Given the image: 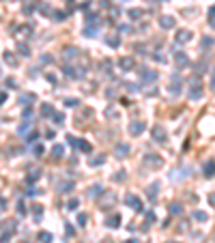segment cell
<instances>
[{"instance_id": "obj_1", "label": "cell", "mask_w": 215, "mask_h": 243, "mask_svg": "<svg viewBox=\"0 0 215 243\" xmlns=\"http://www.w3.org/2000/svg\"><path fill=\"white\" fill-rule=\"evenodd\" d=\"M125 202H127V204H131V207H133L138 213H140V211H144V207H142V200H140V198H135L133 194H129L127 198H125Z\"/></svg>"}, {"instance_id": "obj_2", "label": "cell", "mask_w": 215, "mask_h": 243, "mask_svg": "<svg viewBox=\"0 0 215 243\" xmlns=\"http://www.w3.org/2000/svg\"><path fill=\"white\" fill-rule=\"evenodd\" d=\"M153 138H155L157 142H166V138H168V136H166V129H164V127H159V125H157V127H153Z\"/></svg>"}, {"instance_id": "obj_3", "label": "cell", "mask_w": 215, "mask_h": 243, "mask_svg": "<svg viewBox=\"0 0 215 243\" xmlns=\"http://www.w3.org/2000/svg\"><path fill=\"white\" fill-rule=\"evenodd\" d=\"M140 78L146 80V82H153L157 80V71H151V69H140Z\"/></svg>"}, {"instance_id": "obj_4", "label": "cell", "mask_w": 215, "mask_h": 243, "mask_svg": "<svg viewBox=\"0 0 215 243\" xmlns=\"http://www.w3.org/2000/svg\"><path fill=\"white\" fill-rule=\"evenodd\" d=\"M142 131H144V123L138 121V123H131V125H129V134H131V136H140Z\"/></svg>"}, {"instance_id": "obj_5", "label": "cell", "mask_w": 215, "mask_h": 243, "mask_svg": "<svg viewBox=\"0 0 215 243\" xmlns=\"http://www.w3.org/2000/svg\"><path fill=\"white\" fill-rule=\"evenodd\" d=\"M189 39H191V32H189V30H178V32H176V41H178V43H185V41H189Z\"/></svg>"}, {"instance_id": "obj_6", "label": "cell", "mask_w": 215, "mask_h": 243, "mask_svg": "<svg viewBox=\"0 0 215 243\" xmlns=\"http://www.w3.org/2000/svg\"><path fill=\"white\" fill-rule=\"evenodd\" d=\"M174 62H176L178 67H183V65H187V62H189V58L185 56V52H178V54L174 56Z\"/></svg>"}, {"instance_id": "obj_7", "label": "cell", "mask_w": 215, "mask_h": 243, "mask_svg": "<svg viewBox=\"0 0 215 243\" xmlns=\"http://www.w3.org/2000/svg\"><path fill=\"white\" fill-rule=\"evenodd\" d=\"M118 67H121V69H125V71H129V69H133V58H121Z\"/></svg>"}, {"instance_id": "obj_8", "label": "cell", "mask_w": 215, "mask_h": 243, "mask_svg": "<svg viewBox=\"0 0 215 243\" xmlns=\"http://www.w3.org/2000/svg\"><path fill=\"white\" fill-rule=\"evenodd\" d=\"M146 164H151V166H161V157L159 155H146Z\"/></svg>"}, {"instance_id": "obj_9", "label": "cell", "mask_w": 215, "mask_h": 243, "mask_svg": "<svg viewBox=\"0 0 215 243\" xmlns=\"http://www.w3.org/2000/svg\"><path fill=\"white\" fill-rule=\"evenodd\" d=\"M159 24H161V28H172V26H174V19H172L170 15H164V17L159 19Z\"/></svg>"}, {"instance_id": "obj_10", "label": "cell", "mask_w": 215, "mask_h": 243, "mask_svg": "<svg viewBox=\"0 0 215 243\" xmlns=\"http://www.w3.org/2000/svg\"><path fill=\"white\" fill-rule=\"evenodd\" d=\"M187 97L189 99H200L202 97V88H200V86H194V88L187 93Z\"/></svg>"}, {"instance_id": "obj_11", "label": "cell", "mask_w": 215, "mask_h": 243, "mask_svg": "<svg viewBox=\"0 0 215 243\" xmlns=\"http://www.w3.org/2000/svg\"><path fill=\"white\" fill-rule=\"evenodd\" d=\"M204 177H207V179L213 177V159H209V161L204 164Z\"/></svg>"}, {"instance_id": "obj_12", "label": "cell", "mask_w": 215, "mask_h": 243, "mask_svg": "<svg viewBox=\"0 0 215 243\" xmlns=\"http://www.w3.org/2000/svg\"><path fill=\"white\" fill-rule=\"evenodd\" d=\"M62 151H65V148H62L60 144L52 146V155H54V159H60V157H62Z\"/></svg>"}, {"instance_id": "obj_13", "label": "cell", "mask_w": 215, "mask_h": 243, "mask_svg": "<svg viewBox=\"0 0 215 243\" xmlns=\"http://www.w3.org/2000/svg\"><path fill=\"white\" fill-rule=\"evenodd\" d=\"M99 194H103V187H101V185H92V187H90V192H88L90 198H97Z\"/></svg>"}, {"instance_id": "obj_14", "label": "cell", "mask_w": 215, "mask_h": 243, "mask_svg": "<svg viewBox=\"0 0 215 243\" xmlns=\"http://www.w3.org/2000/svg\"><path fill=\"white\" fill-rule=\"evenodd\" d=\"M121 224V215H112V217H108V226L110 228H116Z\"/></svg>"}, {"instance_id": "obj_15", "label": "cell", "mask_w": 215, "mask_h": 243, "mask_svg": "<svg viewBox=\"0 0 215 243\" xmlns=\"http://www.w3.org/2000/svg\"><path fill=\"white\" fill-rule=\"evenodd\" d=\"M114 151H116V155H127L129 146L127 144H116V146H114Z\"/></svg>"}, {"instance_id": "obj_16", "label": "cell", "mask_w": 215, "mask_h": 243, "mask_svg": "<svg viewBox=\"0 0 215 243\" xmlns=\"http://www.w3.org/2000/svg\"><path fill=\"white\" fill-rule=\"evenodd\" d=\"M39 241L41 243H52V235L43 230V232H39Z\"/></svg>"}, {"instance_id": "obj_17", "label": "cell", "mask_w": 215, "mask_h": 243, "mask_svg": "<svg viewBox=\"0 0 215 243\" xmlns=\"http://www.w3.org/2000/svg\"><path fill=\"white\" fill-rule=\"evenodd\" d=\"M103 161H105V157H103V155H97V157L90 159V166H99V164H103Z\"/></svg>"}, {"instance_id": "obj_18", "label": "cell", "mask_w": 215, "mask_h": 243, "mask_svg": "<svg viewBox=\"0 0 215 243\" xmlns=\"http://www.w3.org/2000/svg\"><path fill=\"white\" fill-rule=\"evenodd\" d=\"M41 114H43V116H49V114H54V108H49L47 103H43V108H41Z\"/></svg>"}, {"instance_id": "obj_19", "label": "cell", "mask_w": 215, "mask_h": 243, "mask_svg": "<svg viewBox=\"0 0 215 243\" xmlns=\"http://www.w3.org/2000/svg\"><path fill=\"white\" fill-rule=\"evenodd\" d=\"M4 60H6V62H9L11 67H15V65H17V60H15V58H13V56H11L9 52H4Z\"/></svg>"}, {"instance_id": "obj_20", "label": "cell", "mask_w": 215, "mask_h": 243, "mask_svg": "<svg viewBox=\"0 0 215 243\" xmlns=\"http://www.w3.org/2000/svg\"><path fill=\"white\" fill-rule=\"evenodd\" d=\"M71 190H73V183H71V181H69V183H62V185H60V192H65V194H69Z\"/></svg>"}, {"instance_id": "obj_21", "label": "cell", "mask_w": 215, "mask_h": 243, "mask_svg": "<svg viewBox=\"0 0 215 243\" xmlns=\"http://www.w3.org/2000/svg\"><path fill=\"white\" fill-rule=\"evenodd\" d=\"M157 190H159V185H157V183H155V185H151V187H148V198H155V196H157Z\"/></svg>"}, {"instance_id": "obj_22", "label": "cell", "mask_w": 215, "mask_h": 243, "mask_svg": "<svg viewBox=\"0 0 215 243\" xmlns=\"http://www.w3.org/2000/svg\"><path fill=\"white\" fill-rule=\"evenodd\" d=\"M32 213H35V215H37V220H39V217H41V213H43V207H41V204H35V207H32Z\"/></svg>"}, {"instance_id": "obj_23", "label": "cell", "mask_w": 215, "mask_h": 243, "mask_svg": "<svg viewBox=\"0 0 215 243\" xmlns=\"http://www.w3.org/2000/svg\"><path fill=\"white\" fill-rule=\"evenodd\" d=\"M65 58H75V48H67L65 49Z\"/></svg>"}, {"instance_id": "obj_24", "label": "cell", "mask_w": 215, "mask_h": 243, "mask_svg": "<svg viewBox=\"0 0 215 243\" xmlns=\"http://www.w3.org/2000/svg\"><path fill=\"white\" fill-rule=\"evenodd\" d=\"M194 217H196V220H200V222H207V213H202V211H196V213H194Z\"/></svg>"}, {"instance_id": "obj_25", "label": "cell", "mask_w": 215, "mask_h": 243, "mask_svg": "<svg viewBox=\"0 0 215 243\" xmlns=\"http://www.w3.org/2000/svg\"><path fill=\"white\" fill-rule=\"evenodd\" d=\"M140 15H142V11H140V9H131V11H129V17H133V19H135V17H140Z\"/></svg>"}, {"instance_id": "obj_26", "label": "cell", "mask_w": 215, "mask_h": 243, "mask_svg": "<svg viewBox=\"0 0 215 243\" xmlns=\"http://www.w3.org/2000/svg\"><path fill=\"white\" fill-rule=\"evenodd\" d=\"M78 204H80V202H78V198H71V200H69V204H67V207H69V211H73V209H75V207H78Z\"/></svg>"}, {"instance_id": "obj_27", "label": "cell", "mask_w": 215, "mask_h": 243, "mask_svg": "<svg viewBox=\"0 0 215 243\" xmlns=\"http://www.w3.org/2000/svg\"><path fill=\"white\" fill-rule=\"evenodd\" d=\"M170 213L178 215V213H181V204H170Z\"/></svg>"}, {"instance_id": "obj_28", "label": "cell", "mask_w": 215, "mask_h": 243, "mask_svg": "<svg viewBox=\"0 0 215 243\" xmlns=\"http://www.w3.org/2000/svg\"><path fill=\"white\" fill-rule=\"evenodd\" d=\"M170 95H174V97L178 95V82L176 84H170Z\"/></svg>"}, {"instance_id": "obj_29", "label": "cell", "mask_w": 215, "mask_h": 243, "mask_svg": "<svg viewBox=\"0 0 215 243\" xmlns=\"http://www.w3.org/2000/svg\"><path fill=\"white\" fill-rule=\"evenodd\" d=\"M78 146H80L84 153H88V151H90V144H88V142H78Z\"/></svg>"}, {"instance_id": "obj_30", "label": "cell", "mask_w": 215, "mask_h": 243, "mask_svg": "<svg viewBox=\"0 0 215 243\" xmlns=\"http://www.w3.org/2000/svg\"><path fill=\"white\" fill-rule=\"evenodd\" d=\"M105 41H108V45H112V48H118V43H121L118 39H105Z\"/></svg>"}, {"instance_id": "obj_31", "label": "cell", "mask_w": 215, "mask_h": 243, "mask_svg": "<svg viewBox=\"0 0 215 243\" xmlns=\"http://www.w3.org/2000/svg\"><path fill=\"white\" fill-rule=\"evenodd\" d=\"M39 179V172H30L28 174V183H32V181H37Z\"/></svg>"}, {"instance_id": "obj_32", "label": "cell", "mask_w": 215, "mask_h": 243, "mask_svg": "<svg viewBox=\"0 0 215 243\" xmlns=\"http://www.w3.org/2000/svg\"><path fill=\"white\" fill-rule=\"evenodd\" d=\"M17 48H19V52H22L24 56H28V48H26L24 43H17Z\"/></svg>"}, {"instance_id": "obj_33", "label": "cell", "mask_w": 215, "mask_h": 243, "mask_svg": "<svg viewBox=\"0 0 215 243\" xmlns=\"http://www.w3.org/2000/svg\"><path fill=\"white\" fill-rule=\"evenodd\" d=\"M78 224H80V226H84V224H86V215H84V213H80V215H78Z\"/></svg>"}, {"instance_id": "obj_34", "label": "cell", "mask_w": 215, "mask_h": 243, "mask_svg": "<svg viewBox=\"0 0 215 243\" xmlns=\"http://www.w3.org/2000/svg\"><path fill=\"white\" fill-rule=\"evenodd\" d=\"M211 43H213V41H211V37H207V39H202V48H211Z\"/></svg>"}, {"instance_id": "obj_35", "label": "cell", "mask_w": 215, "mask_h": 243, "mask_svg": "<svg viewBox=\"0 0 215 243\" xmlns=\"http://www.w3.org/2000/svg\"><path fill=\"white\" fill-rule=\"evenodd\" d=\"M65 105H71V108H73V105H78V99H67Z\"/></svg>"}, {"instance_id": "obj_36", "label": "cell", "mask_w": 215, "mask_h": 243, "mask_svg": "<svg viewBox=\"0 0 215 243\" xmlns=\"http://www.w3.org/2000/svg\"><path fill=\"white\" fill-rule=\"evenodd\" d=\"M153 58H155L157 62H166V58H164V56H159V54H153Z\"/></svg>"}, {"instance_id": "obj_37", "label": "cell", "mask_w": 215, "mask_h": 243, "mask_svg": "<svg viewBox=\"0 0 215 243\" xmlns=\"http://www.w3.org/2000/svg\"><path fill=\"white\" fill-rule=\"evenodd\" d=\"M37 138H39V134H37V131H35V134H30V136H28V142H35V140H37Z\"/></svg>"}, {"instance_id": "obj_38", "label": "cell", "mask_w": 215, "mask_h": 243, "mask_svg": "<svg viewBox=\"0 0 215 243\" xmlns=\"http://www.w3.org/2000/svg\"><path fill=\"white\" fill-rule=\"evenodd\" d=\"M73 232H75V230L71 228V224H67V235H69V237H73Z\"/></svg>"}, {"instance_id": "obj_39", "label": "cell", "mask_w": 215, "mask_h": 243, "mask_svg": "<svg viewBox=\"0 0 215 243\" xmlns=\"http://www.w3.org/2000/svg\"><path fill=\"white\" fill-rule=\"evenodd\" d=\"M26 194H28V196H37V194H41V192H39V190H28Z\"/></svg>"}, {"instance_id": "obj_40", "label": "cell", "mask_w": 215, "mask_h": 243, "mask_svg": "<svg viewBox=\"0 0 215 243\" xmlns=\"http://www.w3.org/2000/svg\"><path fill=\"white\" fill-rule=\"evenodd\" d=\"M35 153H37V155H41V153H43V146L37 144V146H35Z\"/></svg>"}, {"instance_id": "obj_41", "label": "cell", "mask_w": 215, "mask_h": 243, "mask_svg": "<svg viewBox=\"0 0 215 243\" xmlns=\"http://www.w3.org/2000/svg\"><path fill=\"white\" fill-rule=\"evenodd\" d=\"M209 24L213 26V9H209Z\"/></svg>"}, {"instance_id": "obj_42", "label": "cell", "mask_w": 215, "mask_h": 243, "mask_svg": "<svg viewBox=\"0 0 215 243\" xmlns=\"http://www.w3.org/2000/svg\"><path fill=\"white\" fill-rule=\"evenodd\" d=\"M0 211H4V200L0 198Z\"/></svg>"}, {"instance_id": "obj_43", "label": "cell", "mask_w": 215, "mask_h": 243, "mask_svg": "<svg viewBox=\"0 0 215 243\" xmlns=\"http://www.w3.org/2000/svg\"><path fill=\"white\" fill-rule=\"evenodd\" d=\"M125 243H138V241H133V239H131V241H125Z\"/></svg>"}, {"instance_id": "obj_44", "label": "cell", "mask_w": 215, "mask_h": 243, "mask_svg": "<svg viewBox=\"0 0 215 243\" xmlns=\"http://www.w3.org/2000/svg\"><path fill=\"white\" fill-rule=\"evenodd\" d=\"M170 243H172V241H170Z\"/></svg>"}]
</instances>
